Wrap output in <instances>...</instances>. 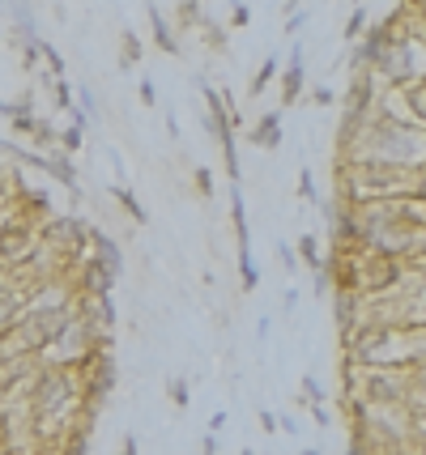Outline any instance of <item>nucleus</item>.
Listing matches in <instances>:
<instances>
[{"instance_id":"f257e3e1","label":"nucleus","mask_w":426,"mask_h":455,"mask_svg":"<svg viewBox=\"0 0 426 455\" xmlns=\"http://www.w3.org/2000/svg\"><path fill=\"white\" fill-rule=\"evenodd\" d=\"M345 349L358 366H384V371L422 366V328H358L345 332Z\"/></svg>"},{"instance_id":"0eeeda50","label":"nucleus","mask_w":426,"mask_h":455,"mask_svg":"<svg viewBox=\"0 0 426 455\" xmlns=\"http://www.w3.org/2000/svg\"><path fill=\"white\" fill-rule=\"evenodd\" d=\"M358 35H366V9H358L350 18V26H345V39H358Z\"/></svg>"},{"instance_id":"1a4fd4ad","label":"nucleus","mask_w":426,"mask_h":455,"mask_svg":"<svg viewBox=\"0 0 426 455\" xmlns=\"http://www.w3.org/2000/svg\"><path fill=\"white\" fill-rule=\"evenodd\" d=\"M116 200H120V204H124V209H128V213H133V218H137V221H145V209H141V204H137V200H133V196H128L124 188H116Z\"/></svg>"},{"instance_id":"6e6552de","label":"nucleus","mask_w":426,"mask_h":455,"mask_svg":"<svg viewBox=\"0 0 426 455\" xmlns=\"http://www.w3.org/2000/svg\"><path fill=\"white\" fill-rule=\"evenodd\" d=\"M316 251H320V247H316V238H311V235L299 238V256H303L307 264H320V256H316Z\"/></svg>"},{"instance_id":"39448f33","label":"nucleus","mask_w":426,"mask_h":455,"mask_svg":"<svg viewBox=\"0 0 426 455\" xmlns=\"http://www.w3.org/2000/svg\"><path fill=\"white\" fill-rule=\"evenodd\" d=\"M180 21H183V26H197V21H201V0H183V4H180Z\"/></svg>"},{"instance_id":"ddd939ff","label":"nucleus","mask_w":426,"mask_h":455,"mask_svg":"<svg viewBox=\"0 0 426 455\" xmlns=\"http://www.w3.org/2000/svg\"><path fill=\"white\" fill-rule=\"evenodd\" d=\"M64 149H77V145H82V132H77V128H73V132H64Z\"/></svg>"},{"instance_id":"9d476101","label":"nucleus","mask_w":426,"mask_h":455,"mask_svg":"<svg viewBox=\"0 0 426 455\" xmlns=\"http://www.w3.org/2000/svg\"><path fill=\"white\" fill-rule=\"evenodd\" d=\"M273 68H277V64H273V60H264V64H261V73H256V81H252V94H261L264 85H269V77H273Z\"/></svg>"},{"instance_id":"20e7f679","label":"nucleus","mask_w":426,"mask_h":455,"mask_svg":"<svg viewBox=\"0 0 426 455\" xmlns=\"http://www.w3.org/2000/svg\"><path fill=\"white\" fill-rule=\"evenodd\" d=\"M149 21H154V39L163 43V52H175V35H171V26H166L163 13H158V9H149Z\"/></svg>"},{"instance_id":"4468645a","label":"nucleus","mask_w":426,"mask_h":455,"mask_svg":"<svg viewBox=\"0 0 426 455\" xmlns=\"http://www.w3.org/2000/svg\"><path fill=\"white\" fill-rule=\"evenodd\" d=\"M171 396H175V404H188V383H175V387H171Z\"/></svg>"},{"instance_id":"f03ea898","label":"nucleus","mask_w":426,"mask_h":455,"mask_svg":"<svg viewBox=\"0 0 426 455\" xmlns=\"http://www.w3.org/2000/svg\"><path fill=\"white\" fill-rule=\"evenodd\" d=\"M303 94V64H299V56L290 60V68H285V77H282V99L285 102H294Z\"/></svg>"},{"instance_id":"f8f14e48","label":"nucleus","mask_w":426,"mask_h":455,"mask_svg":"<svg viewBox=\"0 0 426 455\" xmlns=\"http://www.w3.org/2000/svg\"><path fill=\"white\" fill-rule=\"evenodd\" d=\"M252 13H247V4H235V13H230V26H247Z\"/></svg>"},{"instance_id":"423d86ee","label":"nucleus","mask_w":426,"mask_h":455,"mask_svg":"<svg viewBox=\"0 0 426 455\" xmlns=\"http://www.w3.org/2000/svg\"><path fill=\"white\" fill-rule=\"evenodd\" d=\"M124 64H133V60L141 56V43H137V35H133V30H124Z\"/></svg>"},{"instance_id":"7ed1b4c3","label":"nucleus","mask_w":426,"mask_h":455,"mask_svg":"<svg viewBox=\"0 0 426 455\" xmlns=\"http://www.w3.org/2000/svg\"><path fill=\"white\" fill-rule=\"evenodd\" d=\"M252 140H256V145H264V149H273V145L282 140V128H277V116H264V119H261V128L252 132Z\"/></svg>"},{"instance_id":"9b49d317","label":"nucleus","mask_w":426,"mask_h":455,"mask_svg":"<svg viewBox=\"0 0 426 455\" xmlns=\"http://www.w3.org/2000/svg\"><path fill=\"white\" fill-rule=\"evenodd\" d=\"M197 192H201V196H209V192H213V179H209V171H197Z\"/></svg>"}]
</instances>
